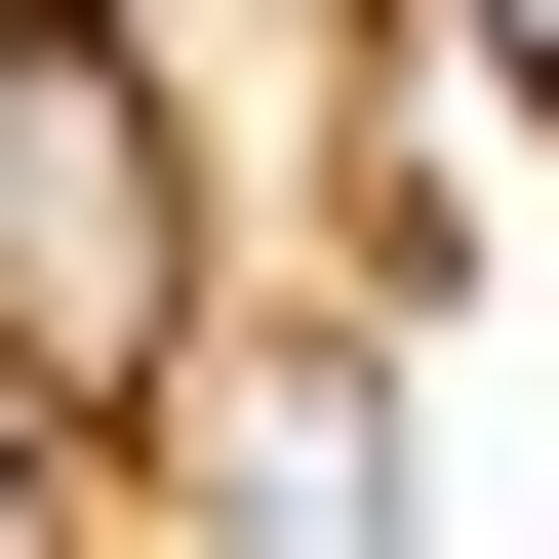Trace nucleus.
<instances>
[{
	"label": "nucleus",
	"instance_id": "f257e3e1",
	"mask_svg": "<svg viewBox=\"0 0 559 559\" xmlns=\"http://www.w3.org/2000/svg\"><path fill=\"white\" fill-rule=\"evenodd\" d=\"M160 320H200V160H160V81H120L81 0H40V81H0V360L160 400Z\"/></svg>",
	"mask_w": 559,
	"mask_h": 559
},
{
	"label": "nucleus",
	"instance_id": "f03ea898",
	"mask_svg": "<svg viewBox=\"0 0 559 559\" xmlns=\"http://www.w3.org/2000/svg\"><path fill=\"white\" fill-rule=\"evenodd\" d=\"M200 559H400V400H360V360H280L240 440H200Z\"/></svg>",
	"mask_w": 559,
	"mask_h": 559
},
{
	"label": "nucleus",
	"instance_id": "7ed1b4c3",
	"mask_svg": "<svg viewBox=\"0 0 559 559\" xmlns=\"http://www.w3.org/2000/svg\"><path fill=\"white\" fill-rule=\"evenodd\" d=\"M0 559H40V360H0Z\"/></svg>",
	"mask_w": 559,
	"mask_h": 559
},
{
	"label": "nucleus",
	"instance_id": "20e7f679",
	"mask_svg": "<svg viewBox=\"0 0 559 559\" xmlns=\"http://www.w3.org/2000/svg\"><path fill=\"white\" fill-rule=\"evenodd\" d=\"M479 40H520V81H559V0H479Z\"/></svg>",
	"mask_w": 559,
	"mask_h": 559
},
{
	"label": "nucleus",
	"instance_id": "39448f33",
	"mask_svg": "<svg viewBox=\"0 0 559 559\" xmlns=\"http://www.w3.org/2000/svg\"><path fill=\"white\" fill-rule=\"evenodd\" d=\"M0 81H40V0H0Z\"/></svg>",
	"mask_w": 559,
	"mask_h": 559
}]
</instances>
